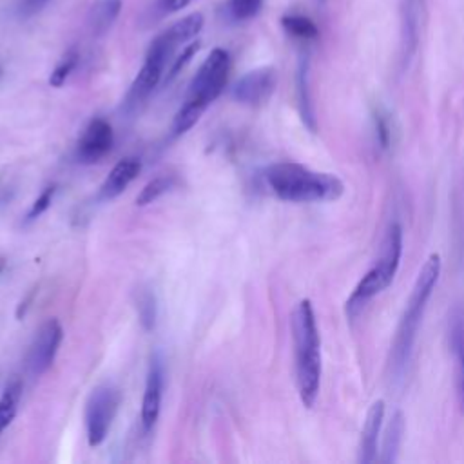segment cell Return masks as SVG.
Masks as SVG:
<instances>
[{"label": "cell", "instance_id": "obj_1", "mask_svg": "<svg viewBox=\"0 0 464 464\" xmlns=\"http://www.w3.org/2000/svg\"><path fill=\"white\" fill-rule=\"evenodd\" d=\"M290 323L299 399L307 408H312L321 386V337L310 299L296 305Z\"/></svg>", "mask_w": 464, "mask_h": 464}, {"label": "cell", "instance_id": "obj_2", "mask_svg": "<svg viewBox=\"0 0 464 464\" xmlns=\"http://www.w3.org/2000/svg\"><path fill=\"white\" fill-rule=\"evenodd\" d=\"M265 180L279 200L292 204L334 202L345 193V184L337 176L312 171L301 164L292 162L267 167Z\"/></svg>", "mask_w": 464, "mask_h": 464}, {"label": "cell", "instance_id": "obj_3", "mask_svg": "<svg viewBox=\"0 0 464 464\" xmlns=\"http://www.w3.org/2000/svg\"><path fill=\"white\" fill-rule=\"evenodd\" d=\"M440 269H442L440 256L433 252L428 256L422 269L419 270V276L412 289L410 299L406 303V308L402 312V317L399 321L395 339L392 345L390 366L395 375H401L410 361L412 348H413V343H415L421 321H422V314H424L426 303L431 298V292L439 281Z\"/></svg>", "mask_w": 464, "mask_h": 464}, {"label": "cell", "instance_id": "obj_4", "mask_svg": "<svg viewBox=\"0 0 464 464\" xmlns=\"http://www.w3.org/2000/svg\"><path fill=\"white\" fill-rule=\"evenodd\" d=\"M402 256V229L392 223L383 238L375 265L361 278L346 301V314L354 317L372 298L381 294L393 281Z\"/></svg>", "mask_w": 464, "mask_h": 464}, {"label": "cell", "instance_id": "obj_5", "mask_svg": "<svg viewBox=\"0 0 464 464\" xmlns=\"http://www.w3.org/2000/svg\"><path fill=\"white\" fill-rule=\"evenodd\" d=\"M175 46L166 39L164 33H160L149 46L146 62L142 66V70L138 71L137 79L133 80L129 93L126 97V108L128 109H135L138 108L160 84L162 75L166 71V66L169 64L173 53H175Z\"/></svg>", "mask_w": 464, "mask_h": 464}, {"label": "cell", "instance_id": "obj_6", "mask_svg": "<svg viewBox=\"0 0 464 464\" xmlns=\"http://www.w3.org/2000/svg\"><path fill=\"white\" fill-rule=\"evenodd\" d=\"M231 71V57L225 50L216 48L200 66L196 77L189 86V100H194L205 108L213 104L223 91Z\"/></svg>", "mask_w": 464, "mask_h": 464}, {"label": "cell", "instance_id": "obj_7", "mask_svg": "<svg viewBox=\"0 0 464 464\" xmlns=\"http://www.w3.org/2000/svg\"><path fill=\"white\" fill-rule=\"evenodd\" d=\"M120 404V393L113 384L97 386L86 404V428L90 446H100L115 421Z\"/></svg>", "mask_w": 464, "mask_h": 464}, {"label": "cell", "instance_id": "obj_8", "mask_svg": "<svg viewBox=\"0 0 464 464\" xmlns=\"http://www.w3.org/2000/svg\"><path fill=\"white\" fill-rule=\"evenodd\" d=\"M64 332L62 327L57 319H48L46 323L41 325V328L37 330L30 350H28V370L33 375H41L44 374L55 361L61 343H62Z\"/></svg>", "mask_w": 464, "mask_h": 464}, {"label": "cell", "instance_id": "obj_9", "mask_svg": "<svg viewBox=\"0 0 464 464\" xmlns=\"http://www.w3.org/2000/svg\"><path fill=\"white\" fill-rule=\"evenodd\" d=\"M278 84V75L274 68H260L245 77H241L234 88H232V97L240 104L245 106H261L265 104Z\"/></svg>", "mask_w": 464, "mask_h": 464}, {"label": "cell", "instance_id": "obj_10", "mask_svg": "<svg viewBox=\"0 0 464 464\" xmlns=\"http://www.w3.org/2000/svg\"><path fill=\"white\" fill-rule=\"evenodd\" d=\"M113 144H115L113 128L106 120L95 118L90 122V126L84 129L79 140L77 160L86 166L97 164L113 149Z\"/></svg>", "mask_w": 464, "mask_h": 464}, {"label": "cell", "instance_id": "obj_11", "mask_svg": "<svg viewBox=\"0 0 464 464\" xmlns=\"http://www.w3.org/2000/svg\"><path fill=\"white\" fill-rule=\"evenodd\" d=\"M162 392H164V368H162L160 359L155 357L149 366L146 392H144V399H142V428L146 433H149L155 428V424L160 417Z\"/></svg>", "mask_w": 464, "mask_h": 464}, {"label": "cell", "instance_id": "obj_12", "mask_svg": "<svg viewBox=\"0 0 464 464\" xmlns=\"http://www.w3.org/2000/svg\"><path fill=\"white\" fill-rule=\"evenodd\" d=\"M383 421H384V401L377 399L375 402H372L361 431L359 462L372 464L374 460H377V440L383 428Z\"/></svg>", "mask_w": 464, "mask_h": 464}, {"label": "cell", "instance_id": "obj_13", "mask_svg": "<svg viewBox=\"0 0 464 464\" xmlns=\"http://www.w3.org/2000/svg\"><path fill=\"white\" fill-rule=\"evenodd\" d=\"M140 171H142L140 160H137V158L120 160L111 169L108 178L104 180V184L100 187V198L102 200H115V198H118L138 178Z\"/></svg>", "mask_w": 464, "mask_h": 464}, {"label": "cell", "instance_id": "obj_14", "mask_svg": "<svg viewBox=\"0 0 464 464\" xmlns=\"http://www.w3.org/2000/svg\"><path fill=\"white\" fill-rule=\"evenodd\" d=\"M450 346H451V352L455 357L459 401H460V408L464 412V314L462 312H455L451 317Z\"/></svg>", "mask_w": 464, "mask_h": 464}, {"label": "cell", "instance_id": "obj_15", "mask_svg": "<svg viewBox=\"0 0 464 464\" xmlns=\"http://www.w3.org/2000/svg\"><path fill=\"white\" fill-rule=\"evenodd\" d=\"M308 71H310L308 55H301L299 66H298V104H299V113H301L305 126L314 133L316 131V117H314L310 88H308Z\"/></svg>", "mask_w": 464, "mask_h": 464}, {"label": "cell", "instance_id": "obj_16", "mask_svg": "<svg viewBox=\"0 0 464 464\" xmlns=\"http://www.w3.org/2000/svg\"><path fill=\"white\" fill-rule=\"evenodd\" d=\"M422 6H424V0H404V5H402V43H404L402 48H404V57H408L415 50Z\"/></svg>", "mask_w": 464, "mask_h": 464}, {"label": "cell", "instance_id": "obj_17", "mask_svg": "<svg viewBox=\"0 0 464 464\" xmlns=\"http://www.w3.org/2000/svg\"><path fill=\"white\" fill-rule=\"evenodd\" d=\"M122 0H99L90 12V28L95 35H104L118 19Z\"/></svg>", "mask_w": 464, "mask_h": 464}, {"label": "cell", "instance_id": "obj_18", "mask_svg": "<svg viewBox=\"0 0 464 464\" xmlns=\"http://www.w3.org/2000/svg\"><path fill=\"white\" fill-rule=\"evenodd\" d=\"M402 435H404V417L401 412H395L386 426V431H384L383 450H381V457H379L381 462L392 464L397 460Z\"/></svg>", "mask_w": 464, "mask_h": 464}, {"label": "cell", "instance_id": "obj_19", "mask_svg": "<svg viewBox=\"0 0 464 464\" xmlns=\"http://www.w3.org/2000/svg\"><path fill=\"white\" fill-rule=\"evenodd\" d=\"M204 24H205V21H204L202 14H191L187 17H184L182 21L175 23L169 30H166L164 35L175 48H178V46L193 41L194 37H198L200 32L204 30Z\"/></svg>", "mask_w": 464, "mask_h": 464}, {"label": "cell", "instance_id": "obj_20", "mask_svg": "<svg viewBox=\"0 0 464 464\" xmlns=\"http://www.w3.org/2000/svg\"><path fill=\"white\" fill-rule=\"evenodd\" d=\"M23 395V384L21 381H12L3 397H0V433H3L15 419L17 410H19V401Z\"/></svg>", "mask_w": 464, "mask_h": 464}, {"label": "cell", "instance_id": "obj_21", "mask_svg": "<svg viewBox=\"0 0 464 464\" xmlns=\"http://www.w3.org/2000/svg\"><path fill=\"white\" fill-rule=\"evenodd\" d=\"M205 106L194 102V100H185V104L178 109L176 117H175V122H173V135L175 137H182L185 135L189 129H193L198 120L202 118V115L205 113Z\"/></svg>", "mask_w": 464, "mask_h": 464}, {"label": "cell", "instance_id": "obj_22", "mask_svg": "<svg viewBox=\"0 0 464 464\" xmlns=\"http://www.w3.org/2000/svg\"><path fill=\"white\" fill-rule=\"evenodd\" d=\"M281 26L283 30L299 41H316L319 37V30L317 26L303 15H287L281 19Z\"/></svg>", "mask_w": 464, "mask_h": 464}, {"label": "cell", "instance_id": "obj_23", "mask_svg": "<svg viewBox=\"0 0 464 464\" xmlns=\"http://www.w3.org/2000/svg\"><path fill=\"white\" fill-rule=\"evenodd\" d=\"M137 310L140 323L146 330H153L156 325V316H158V307H156V298L149 289H142L137 294Z\"/></svg>", "mask_w": 464, "mask_h": 464}, {"label": "cell", "instance_id": "obj_24", "mask_svg": "<svg viewBox=\"0 0 464 464\" xmlns=\"http://www.w3.org/2000/svg\"><path fill=\"white\" fill-rule=\"evenodd\" d=\"M175 185V178L173 176H158L153 178L137 196V205L138 207H146L149 204H155L158 198H162L166 193H169Z\"/></svg>", "mask_w": 464, "mask_h": 464}, {"label": "cell", "instance_id": "obj_25", "mask_svg": "<svg viewBox=\"0 0 464 464\" xmlns=\"http://www.w3.org/2000/svg\"><path fill=\"white\" fill-rule=\"evenodd\" d=\"M263 8V0H229V14L234 21H251Z\"/></svg>", "mask_w": 464, "mask_h": 464}, {"label": "cell", "instance_id": "obj_26", "mask_svg": "<svg viewBox=\"0 0 464 464\" xmlns=\"http://www.w3.org/2000/svg\"><path fill=\"white\" fill-rule=\"evenodd\" d=\"M77 64H79V53H77L75 50L68 52L66 57H64V59L59 62V66L55 68V71L52 73L50 84H52L53 88H62V86L66 84V80L71 77V73L75 71Z\"/></svg>", "mask_w": 464, "mask_h": 464}, {"label": "cell", "instance_id": "obj_27", "mask_svg": "<svg viewBox=\"0 0 464 464\" xmlns=\"http://www.w3.org/2000/svg\"><path fill=\"white\" fill-rule=\"evenodd\" d=\"M198 50H200V43L189 44V46L176 57V61L173 62V66H171V70H169V75H167V80H173L175 77H178L180 71L191 62V59L194 57V53H196Z\"/></svg>", "mask_w": 464, "mask_h": 464}, {"label": "cell", "instance_id": "obj_28", "mask_svg": "<svg viewBox=\"0 0 464 464\" xmlns=\"http://www.w3.org/2000/svg\"><path fill=\"white\" fill-rule=\"evenodd\" d=\"M55 187H48L35 202H33V205H32V209H30V213H28V216H26V220L28 222H33V220H37L43 213H46L48 209H50V205H52V202H53V196H55Z\"/></svg>", "mask_w": 464, "mask_h": 464}, {"label": "cell", "instance_id": "obj_29", "mask_svg": "<svg viewBox=\"0 0 464 464\" xmlns=\"http://www.w3.org/2000/svg\"><path fill=\"white\" fill-rule=\"evenodd\" d=\"M48 3H50V0H23V3H21V15L30 17V15L41 12Z\"/></svg>", "mask_w": 464, "mask_h": 464}, {"label": "cell", "instance_id": "obj_30", "mask_svg": "<svg viewBox=\"0 0 464 464\" xmlns=\"http://www.w3.org/2000/svg\"><path fill=\"white\" fill-rule=\"evenodd\" d=\"M191 5V0H160V10L164 14H176Z\"/></svg>", "mask_w": 464, "mask_h": 464}, {"label": "cell", "instance_id": "obj_31", "mask_svg": "<svg viewBox=\"0 0 464 464\" xmlns=\"http://www.w3.org/2000/svg\"><path fill=\"white\" fill-rule=\"evenodd\" d=\"M375 122H377V131H379V140H381V144H383V147H386V144H388V137H390V131H388V126H386V120L379 115L377 118H375Z\"/></svg>", "mask_w": 464, "mask_h": 464}, {"label": "cell", "instance_id": "obj_32", "mask_svg": "<svg viewBox=\"0 0 464 464\" xmlns=\"http://www.w3.org/2000/svg\"><path fill=\"white\" fill-rule=\"evenodd\" d=\"M317 3H319V5H321V6H323V5H325V3H327V0H317Z\"/></svg>", "mask_w": 464, "mask_h": 464}, {"label": "cell", "instance_id": "obj_33", "mask_svg": "<svg viewBox=\"0 0 464 464\" xmlns=\"http://www.w3.org/2000/svg\"><path fill=\"white\" fill-rule=\"evenodd\" d=\"M3 270H5V265H0V274H3Z\"/></svg>", "mask_w": 464, "mask_h": 464}, {"label": "cell", "instance_id": "obj_34", "mask_svg": "<svg viewBox=\"0 0 464 464\" xmlns=\"http://www.w3.org/2000/svg\"><path fill=\"white\" fill-rule=\"evenodd\" d=\"M0 73H3V71H0Z\"/></svg>", "mask_w": 464, "mask_h": 464}]
</instances>
